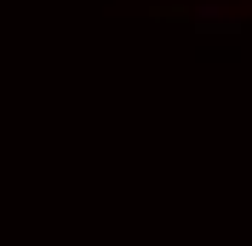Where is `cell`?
<instances>
[{
    "instance_id": "2",
    "label": "cell",
    "mask_w": 252,
    "mask_h": 246,
    "mask_svg": "<svg viewBox=\"0 0 252 246\" xmlns=\"http://www.w3.org/2000/svg\"><path fill=\"white\" fill-rule=\"evenodd\" d=\"M218 6H223V0H218Z\"/></svg>"
},
{
    "instance_id": "1",
    "label": "cell",
    "mask_w": 252,
    "mask_h": 246,
    "mask_svg": "<svg viewBox=\"0 0 252 246\" xmlns=\"http://www.w3.org/2000/svg\"><path fill=\"white\" fill-rule=\"evenodd\" d=\"M195 29H223V34H229V29H235V17H229V12H218V0H201V12H195Z\"/></svg>"
}]
</instances>
